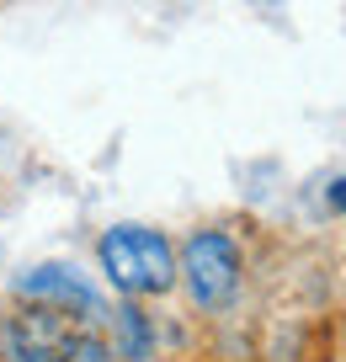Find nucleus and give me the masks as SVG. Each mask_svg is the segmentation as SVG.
<instances>
[{
  "label": "nucleus",
  "instance_id": "nucleus-1",
  "mask_svg": "<svg viewBox=\"0 0 346 362\" xmlns=\"http://www.w3.org/2000/svg\"><path fill=\"white\" fill-rule=\"evenodd\" d=\"M96 267L117 298H166L176 288V245L166 229L112 224L96 240Z\"/></svg>",
  "mask_w": 346,
  "mask_h": 362
},
{
  "label": "nucleus",
  "instance_id": "nucleus-2",
  "mask_svg": "<svg viewBox=\"0 0 346 362\" xmlns=\"http://www.w3.org/2000/svg\"><path fill=\"white\" fill-rule=\"evenodd\" d=\"M240 272H246V261H240L229 229H192L176 250V283L187 288L192 309H202V315H219L235 304Z\"/></svg>",
  "mask_w": 346,
  "mask_h": 362
},
{
  "label": "nucleus",
  "instance_id": "nucleus-3",
  "mask_svg": "<svg viewBox=\"0 0 346 362\" xmlns=\"http://www.w3.org/2000/svg\"><path fill=\"white\" fill-rule=\"evenodd\" d=\"M11 298H22V304H48V309L69 315L86 330L107 325V298H101V288L91 283L75 261H38V267H22L11 277Z\"/></svg>",
  "mask_w": 346,
  "mask_h": 362
},
{
  "label": "nucleus",
  "instance_id": "nucleus-4",
  "mask_svg": "<svg viewBox=\"0 0 346 362\" xmlns=\"http://www.w3.org/2000/svg\"><path fill=\"white\" fill-rule=\"evenodd\" d=\"M69 330H80L69 315L48 304H22L0 315V362H48L59 346H64Z\"/></svg>",
  "mask_w": 346,
  "mask_h": 362
},
{
  "label": "nucleus",
  "instance_id": "nucleus-5",
  "mask_svg": "<svg viewBox=\"0 0 346 362\" xmlns=\"http://www.w3.org/2000/svg\"><path fill=\"white\" fill-rule=\"evenodd\" d=\"M107 341L117 351V362H149L155 357V315L144 309V298H123L117 309H107Z\"/></svg>",
  "mask_w": 346,
  "mask_h": 362
},
{
  "label": "nucleus",
  "instance_id": "nucleus-6",
  "mask_svg": "<svg viewBox=\"0 0 346 362\" xmlns=\"http://www.w3.org/2000/svg\"><path fill=\"white\" fill-rule=\"evenodd\" d=\"M48 362H117V351H112V341L101 336V330H69L64 336V346L54 351Z\"/></svg>",
  "mask_w": 346,
  "mask_h": 362
},
{
  "label": "nucleus",
  "instance_id": "nucleus-7",
  "mask_svg": "<svg viewBox=\"0 0 346 362\" xmlns=\"http://www.w3.org/2000/svg\"><path fill=\"white\" fill-rule=\"evenodd\" d=\"M325 197H330L335 214H346V176H341V181H330V192H325Z\"/></svg>",
  "mask_w": 346,
  "mask_h": 362
}]
</instances>
